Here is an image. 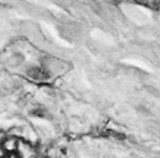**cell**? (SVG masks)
Masks as SVG:
<instances>
[{"label": "cell", "instance_id": "obj_1", "mask_svg": "<svg viewBox=\"0 0 160 158\" xmlns=\"http://www.w3.org/2000/svg\"><path fill=\"white\" fill-rule=\"evenodd\" d=\"M26 76L36 81V82H44L50 79V74L42 67V65H31L26 68Z\"/></svg>", "mask_w": 160, "mask_h": 158}, {"label": "cell", "instance_id": "obj_3", "mask_svg": "<svg viewBox=\"0 0 160 158\" xmlns=\"http://www.w3.org/2000/svg\"><path fill=\"white\" fill-rule=\"evenodd\" d=\"M33 115L36 117H39V118H48L49 116V112L47 111L46 109L44 108H36L35 110H33Z\"/></svg>", "mask_w": 160, "mask_h": 158}, {"label": "cell", "instance_id": "obj_2", "mask_svg": "<svg viewBox=\"0 0 160 158\" xmlns=\"http://www.w3.org/2000/svg\"><path fill=\"white\" fill-rule=\"evenodd\" d=\"M24 63V56L21 53H14L8 58V64L10 67H20Z\"/></svg>", "mask_w": 160, "mask_h": 158}]
</instances>
